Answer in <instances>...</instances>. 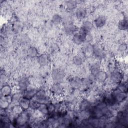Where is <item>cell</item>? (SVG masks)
Listing matches in <instances>:
<instances>
[{
	"label": "cell",
	"instance_id": "6da1fadb",
	"mask_svg": "<svg viewBox=\"0 0 128 128\" xmlns=\"http://www.w3.org/2000/svg\"><path fill=\"white\" fill-rule=\"evenodd\" d=\"M33 99L35 100L40 104H47L50 102V98L48 92L44 90H38L36 96Z\"/></svg>",
	"mask_w": 128,
	"mask_h": 128
},
{
	"label": "cell",
	"instance_id": "7a4b0ae2",
	"mask_svg": "<svg viewBox=\"0 0 128 128\" xmlns=\"http://www.w3.org/2000/svg\"><path fill=\"white\" fill-rule=\"evenodd\" d=\"M69 86L74 90H80L84 88L83 80L78 77H74L69 80Z\"/></svg>",
	"mask_w": 128,
	"mask_h": 128
},
{
	"label": "cell",
	"instance_id": "3957f363",
	"mask_svg": "<svg viewBox=\"0 0 128 128\" xmlns=\"http://www.w3.org/2000/svg\"><path fill=\"white\" fill-rule=\"evenodd\" d=\"M66 74L61 69H54L52 72V78L54 82H63Z\"/></svg>",
	"mask_w": 128,
	"mask_h": 128
},
{
	"label": "cell",
	"instance_id": "277c9868",
	"mask_svg": "<svg viewBox=\"0 0 128 128\" xmlns=\"http://www.w3.org/2000/svg\"><path fill=\"white\" fill-rule=\"evenodd\" d=\"M30 82L28 78L26 76H23L18 80V88L20 92H22L29 88Z\"/></svg>",
	"mask_w": 128,
	"mask_h": 128
},
{
	"label": "cell",
	"instance_id": "5b68a950",
	"mask_svg": "<svg viewBox=\"0 0 128 128\" xmlns=\"http://www.w3.org/2000/svg\"><path fill=\"white\" fill-rule=\"evenodd\" d=\"M112 94L114 98L116 104H119L124 102L127 98V92H123L116 89Z\"/></svg>",
	"mask_w": 128,
	"mask_h": 128
},
{
	"label": "cell",
	"instance_id": "8992f818",
	"mask_svg": "<svg viewBox=\"0 0 128 128\" xmlns=\"http://www.w3.org/2000/svg\"><path fill=\"white\" fill-rule=\"evenodd\" d=\"M122 74L119 71H114L113 72L110 76V80L112 84H118L123 79Z\"/></svg>",
	"mask_w": 128,
	"mask_h": 128
},
{
	"label": "cell",
	"instance_id": "52a82bcc",
	"mask_svg": "<svg viewBox=\"0 0 128 128\" xmlns=\"http://www.w3.org/2000/svg\"><path fill=\"white\" fill-rule=\"evenodd\" d=\"M50 92L54 96L62 95L64 92V87L61 83L55 82L50 88Z\"/></svg>",
	"mask_w": 128,
	"mask_h": 128
},
{
	"label": "cell",
	"instance_id": "ba28073f",
	"mask_svg": "<svg viewBox=\"0 0 128 128\" xmlns=\"http://www.w3.org/2000/svg\"><path fill=\"white\" fill-rule=\"evenodd\" d=\"M38 91V90L35 88H28L26 90L22 92V94L23 98L32 100L35 97Z\"/></svg>",
	"mask_w": 128,
	"mask_h": 128
},
{
	"label": "cell",
	"instance_id": "9c48e42d",
	"mask_svg": "<svg viewBox=\"0 0 128 128\" xmlns=\"http://www.w3.org/2000/svg\"><path fill=\"white\" fill-rule=\"evenodd\" d=\"M83 81L84 88H92V87H93L94 86L96 82L95 76L91 74L86 78L83 80Z\"/></svg>",
	"mask_w": 128,
	"mask_h": 128
},
{
	"label": "cell",
	"instance_id": "30bf717a",
	"mask_svg": "<svg viewBox=\"0 0 128 128\" xmlns=\"http://www.w3.org/2000/svg\"><path fill=\"white\" fill-rule=\"evenodd\" d=\"M85 35L82 32H79L75 34L72 37L74 42L76 45H80L85 42Z\"/></svg>",
	"mask_w": 128,
	"mask_h": 128
},
{
	"label": "cell",
	"instance_id": "8fae6325",
	"mask_svg": "<svg viewBox=\"0 0 128 128\" xmlns=\"http://www.w3.org/2000/svg\"><path fill=\"white\" fill-rule=\"evenodd\" d=\"M93 24L90 22L86 21L82 24L80 32L84 34H86L90 33L93 28Z\"/></svg>",
	"mask_w": 128,
	"mask_h": 128
},
{
	"label": "cell",
	"instance_id": "7c38bea8",
	"mask_svg": "<svg viewBox=\"0 0 128 128\" xmlns=\"http://www.w3.org/2000/svg\"><path fill=\"white\" fill-rule=\"evenodd\" d=\"M92 103L86 99H84L81 100L78 104L79 111L90 110L92 107Z\"/></svg>",
	"mask_w": 128,
	"mask_h": 128
},
{
	"label": "cell",
	"instance_id": "4fadbf2b",
	"mask_svg": "<svg viewBox=\"0 0 128 128\" xmlns=\"http://www.w3.org/2000/svg\"><path fill=\"white\" fill-rule=\"evenodd\" d=\"M78 28L74 24L64 26V31L65 33L68 36H74L75 34L78 32Z\"/></svg>",
	"mask_w": 128,
	"mask_h": 128
},
{
	"label": "cell",
	"instance_id": "5bb4252c",
	"mask_svg": "<svg viewBox=\"0 0 128 128\" xmlns=\"http://www.w3.org/2000/svg\"><path fill=\"white\" fill-rule=\"evenodd\" d=\"M96 82H98V83L102 84L104 83L106 80L108 78V75L106 72L100 70L96 76Z\"/></svg>",
	"mask_w": 128,
	"mask_h": 128
},
{
	"label": "cell",
	"instance_id": "9a60e30c",
	"mask_svg": "<svg viewBox=\"0 0 128 128\" xmlns=\"http://www.w3.org/2000/svg\"><path fill=\"white\" fill-rule=\"evenodd\" d=\"M106 22V18L105 16H100L96 18L94 21L95 26L98 28H101L103 27Z\"/></svg>",
	"mask_w": 128,
	"mask_h": 128
},
{
	"label": "cell",
	"instance_id": "2e32d148",
	"mask_svg": "<svg viewBox=\"0 0 128 128\" xmlns=\"http://www.w3.org/2000/svg\"><path fill=\"white\" fill-rule=\"evenodd\" d=\"M11 110L12 116H14L15 118L22 114L24 111L20 104H14L11 108Z\"/></svg>",
	"mask_w": 128,
	"mask_h": 128
},
{
	"label": "cell",
	"instance_id": "e0dca14e",
	"mask_svg": "<svg viewBox=\"0 0 128 128\" xmlns=\"http://www.w3.org/2000/svg\"><path fill=\"white\" fill-rule=\"evenodd\" d=\"M12 93V88L8 84L4 85L0 90V96L3 97L10 96Z\"/></svg>",
	"mask_w": 128,
	"mask_h": 128
},
{
	"label": "cell",
	"instance_id": "ac0fdd59",
	"mask_svg": "<svg viewBox=\"0 0 128 128\" xmlns=\"http://www.w3.org/2000/svg\"><path fill=\"white\" fill-rule=\"evenodd\" d=\"M49 57L46 54H42L38 57V61L41 66H46L49 62Z\"/></svg>",
	"mask_w": 128,
	"mask_h": 128
},
{
	"label": "cell",
	"instance_id": "d6986e66",
	"mask_svg": "<svg viewBox=\"0 0 128 128\" xmlns=\"http://www.w3.org/2000/svg\"><path fill=\"white\" fill-rule=\"evenodd\" d=\"M87 14L86 10L83 8H80L76 10V16L78 20H82L84 19Z\"/></svg>",
	"mask_w": 128,
	"mask_h": 128
},
{
	"label": "cell",
	"instance_id": "ffe728a7",
	"mask_svg": "<svg viewBox=\"0 0 128 128\" xmlns=\"http://www.w3.org/2000/svg\"><path fill=\"white\" fill-rule=\"evenodd\" d=\"M100 70V65L98 62H96L92 64L90 67V72L91 74L96 76Z\"/></svg>",
	"mask_w": 128,
	"mask_h": 128
},
{
	"label": "cell",
	"instance_id": "44dd1931",
	"mask_svg": "<svg viewBox=\"0 0 128 128\" xmlns=\"http://www.w3.org/2000/svg\"><path fill=\"white\" fill-rule=\"evenodd\" d=\"M12 98V103L14 105L19 104L20 100L23 98L22 92H16L12 94V96H11Z\"/></svg>",
	"mask_w": 128,
	"mask_h": 128
},
{
	"label": "cell",
	"instance_id": "7402d4cb",
	"mask_svg": "<svg viewBox=\"0 0 128 128\" xmlns=\"http://www.w3.org/2000/svg\"><path fill=\"white\" fill-rule=\"evenodd\" d=\"M78 5L77 1L75 0H68L66 1L65 3V6L67 10L69 11H72L74 10Z\"/></svg>",
	"mask_w": 128,
	"mask_h": 128
},
{
	"label": "cell",
	"instance_id": "603a6c76",
	"mask_svg": "<svg viewBox=\"0 0 128 128\" xmlns=\"http://www.w3.org/2000/svg\"><path fill=\"white\" fill-rule=\"evenodd\" d=\"M38 110L42 116H46L49 115V112L46 104H40Z\"/></svg>",
	"mask_w": 128,
	"mask_h": 128
},
{
	"label": "cell",
	"instance_id": "cb8c5ba5",
	"mask_svg": "<svg viewBox=\"0 0 128 128\" xmlns=\"http://www.w3.org/2000/svg\"><path fill=\"white\" fill-rule=\"evenodd\" d=\"M31 100L22 98L20 102V104L24 110H26L30 108Z\"/></svg>",
	"mask_w": 128,
	"mask_h": 128
},
{
	"label": "cell",
	"instance_id": "d4e9b609",
	"mask_svg": "<svg viewBox=\"0 0 128 128\" xmlns=\"http://www.w3.org/2000/svg\"><path fill=\"white\" fill-rule=\"evenodd\" d=\"M93 54L95 56L96 58L100 60L104 56V53L102 50H100L98 46H94V54Z\"/></svg>",
	"mask_w": 128,
	"mask_h": 128
},
{
	"label": "cell",
	"instance_id": "484cf974",
	"mask_svg": "<svg viewBox=\"0 0 128 128\" xmlns=\"http://www.w3.org/2000/svg\"><path fill=\"white\" fill-rule=\"evenodd\" d=\"M84 54L88 56H90L94 54V46L89 43H88L84 48Z\"/></svg>",
	"mask_w": 128,
	"mask_h": 128
},
{
	"label": "cell",
	"instance_id": "4316f807",
	"mask_svg": "<svg viewBox=\"0 0 128 128\" xmlns=\"http://www.w3.org/2000/svg\"><path fill=\"white\" fill-rule=\"evenodd\" d=\"M52 21L54 24L58 25L62 22V18L58 14H55L52 16Z\"/></svg>",
	"mask_w": 128,
	"mask_h": 128
},
{
	"label": "cell",
	"instance_id": "83f0119b",
	"mask_svg": "<svg viewBox=\"0 0 128 128\" xmlns=\"http://www.w3.org/2000/svg\"><path fill=\"white\" fill-rule=\"evenodd\" d=\"M73 62L75 65L77 66H80L84 64V60L82 56L80 55H77L74 58Z\"/></svg>",
	"mask_w": 128,
	"mask_h": 128
},
{
	"label": "cell",
	"instance_id": "f1b7e54d",
	"mask_svg": "<svg viewBox=\"0 0 128 128\" xmlns=\"http://www.w3.org/2000/svg\"><path fill=\"white\" fill-rule=\"evenodd\" d=\"M128 22L126 18H124V20H120L118 24V26L120 30H125L128 29Z\"/></svg>",
	"mask_w": 128,
	"mask_h": 128
},
{
	"label": "cell",
	"instance_id": "f546056e",
	"mask_svg": "<svg viewBox=\"0 0 128 128\" xmlns=\"http://www.w3.org/2000/svg\"><path fill=\"white\" fill-rule=\"evenodd\" d=\"M74 20L71 16H67L62 18V24L64 26L73 24Z\"/></svg>",
	"mask_w": 128,
	"mask_h": 128
},
{
	"label": "cell",
	"instance_id": "4dcf8cb0",
	"mask_svg": "<svg viewBox=\"0 0 128 128\" xmlns=\"http://www.w3.org/2000/svg\"><path fill=\"white\" fill-rule=\"evenodd\" d=\"M10 104L6 100L4 97H0V106L1 109H6L9 108V106Z\"/></svg>",
	"mask_w": 128,
	"mask_h": 128
},
{
	"label": "cell",
	"instance_id": "1f68e13d",
	"mask_svg": "<svg viewBox=\"0 0 128 128\" xmlns=\"http://www.w3.org/2000/svg\"><path fill=\"white\" fill-rule=\"evenodd\" d=\"M46 104L48 106V110L49 112V114H53L56 110V104H54L50 102Z\"/></svg>",
	"mask_w": 128,
	"mask_h": 128
},
{
	"label": "cell",
	"instance_id": "d6a6232c",
	"mask_svg": "<svg viewBox=\"0 0 128 128\" xmlns=\"http://www.w3.org/2000/svg\"><path fill=\"white\" fill-rule=\"evenodd\" d=\"M28 54L32 58H34L38 56V51L37 49L35 47H30L28 51Z\"/></svg>",
	"mask_w": 128,
	"mask_h": 128
},
{
	"label": "cell",
	"instance_id": "836d02e7",
	"mask_svg": "<svg viewBox=\"0 0 128 128\" xmlns=\"http://www.w3.org/2000/svg\"><path fill=\"white\" fill-rule=\"evenodd\" d=\"M40 104L39 102H38L37 101H36L35 100L32 99L31 100V102H30V108L32 110H36L39 108Z\"/></svg>",
	"mask_w": 128,
	"mask_h": 128
},
{
	"label": "cell",
	"instance_id": "e575fe53",
	"mask_svg": "<svg viewBox=\"0 0 128 128\" xmlns=\"http://www.w3.org/2000/svg\"><path fill=\"white\" fill-rule=\"evenodd\" d=\"M92 39L93 37L91 33H88L85 35V42H86L87 43H90L92 40Z\"/></svg>",
	"mask_w": 128,
	"mask_h": 128
},
{
	"label": "cell",
	"instance_id": "d590c367",
	"mask_svg": "<svg viewBox=\"0 0 128 128\" xmlns=\"http://www.w3.org/2000/svg\"><path fill=\"white\" fill-rule=\"evenodd\" d=\"M127 48V46L125 44H120L118 48V50L120 52H124Z\"/></svg>",
	"mask_w": 128,
	"mask_h": 128
},
{
	"label": "cell",
	"instance_id": "8d00e7d4",
	"mask_svg": "<svg viewBox=\"0 0 128 128\" xmlns=\"http://www.w3.org/2000/svg\"><path fill=\"white\" fill-rule=\"evenodd\" d=\"M52 50H54V51H57L58 50L59 48H58V46L57 44H54L52 45Z\"/></svg>",
	"mask_w": 128,
	"mask_h": 128
}]
</instances>
